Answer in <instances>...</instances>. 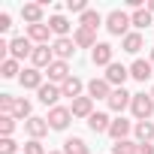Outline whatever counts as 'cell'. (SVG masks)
I'll return each instance as SVG.
<instances>
[{
  "instance_id": "6da1fadb",
  "label": "cell",
  "mask_w": 154,
  "mask_h": 154,
  "mask_svg": "<svg viewBox=\"0 0 154 154\" xmlns=\"http://www.w3.org/2000/svg\"><path fill=\"white\" fill-rule=\"evenodd\" d=\"M130 27H133V21H130V15L124 12V9H112L109 15H106V30L112 33V36H127L130 33Z\"/></svg>"
},
{
  "instance_id": "7a4b0ae2",
  "label": "cell",
  "mask_w": 154,
  "mask_h": 154,
  "mask_svg": "<svg viewBox=\"0 0 154 154\" xmlns=\"http://www.w3.org/2000/svg\"><path fill=\"white\" fill-rule=\"evenodd\" d=\"M130 112H133L136 121H151V115H154V97L145 94V91H142V94H133Z\"/></svg>"
},
{
  "instance_id": "3957f363",
  "label": "cell",
  "mask_w": 154,
  "mask_h": 154,
  "mask_svg": "<svg viewBox=\"0 0 154 154\" xmlns=\"http://www.w3.org/2000/svg\"><path fill=\"white\" fill-rule=\"evenodd\" d=\"M33 48H36V45H33L27 36H12V39H9V57H12V60H18V63H21L24 57H30V54H33Z\"/></svg>"
},
{
  "instance_id": "277c9868",
  "label": "cell",
  "mask_w": 154,
  "mask_h": 154,
  "mask_svg": "<svg viewBox=\"0 0 154 154\" xmlns=\"http://www.w3.org/2000/svg\"><path fill=\"white\" fill-rule=\"evenodd\" d=\"M45 121H48V127L51 130H66L69 127V121H72V112L66 109V106H54V109H48V115H45Z\"/></svg>"
},
{
  "instance_id": "5b68a950",
  "label": "cell",
  "mask_w": 154,
  "mask_h": 154,
  "mask_svg": "<svg viewBox=\"0 0 154 154\" xmlns=\"http://www.w3.org/2000/svg\"><path fill=\"white\" fill-rule=\"evenodd\" d=\"M75 39L72 36H54V42H51V51H54V60H69L72 54H75Z\"/></svg>"
},
{
  "instance_id": "8992f818",
  "label": "cell",
  "mask_w": 154,
  "mask_h": 154,
  "mask_svg": "<svg viewBox=\"0 0 154 154\" xmlns=\"http://www.w3.org/2000/svg\"><path fill=\"white\" fill-rule=\"evenodd\" d=\"M91 63H94V66H112V63H115V48H112L109 42H97V45L91 48Z\"/></svg>"
},
{
  "instance_id": "52a82bcc",
  "label": "cell",
  "mask_w": 154,
  "mask_h": 154,
  "mask_svg": "<svg viewBox=\"0 0 154 154\" xmlns=\"http://www.w3.org/2000/svg\"><path fill=\"white\" fill-rule=\"evenodd\" d=\"M103 79L112 85V88H124V82L130 79V66H124V63H112V66H106V72H103Z\"/></svg>"
},
{
  "instance_id": "ba28073f",
  "label": "cell",
  "mask_w": 154,
  "mask_h": 154,
  "mask_svg": "<svg viewBox=\"0 0 154 154\" xmlns=\"http://www.w3.org/2000/svg\"><path fill=\"white\" fill-rule=\"evenodd\" d=\"M130 103H133V94H130L127 88H115V91H112V97L106 100V106H109L115 115H121L124 109H130Z\"/></svg>"
},
{
  "instance_id": "9c48e42d",
  "label": "cell",
  "mask_w": 154,
  "mask_h": 154,
  "mask_svg": "<svg viewBox=\"0 0 154 154\" xmlns=\"http://www.w3.org/2000/svg\"><path fill=\"white\" fill-rule=\"evenodd\" d=\"M18 82H21L24 91H39V88L45 85V82H42V69H36V66H24L21 75H18Z\"/></svg>"
},
{
  "instance_id": "30bf717a",
  "label": "cell",
  "mask_w": 154,
  "mask_h": 154,
  "mask_svg": "<svg viewBox=\"0 0 154 154\" xmlns=\"http://www.w3.org/2000/svg\"><path fill=\"white\" fill-rule=\"evenodd\" d=\"M133 127H136V121H127L124 115H118V118H112V127H109V136H112L115 142H121V139H130Z\"/></svg>"
},
{
  "instance_id": "8fae6325",
  "label": "cell",
  "mask_w": 154,
  "mask_h": 154,
  "mask_svg": "<svg viewBox=\"0 0 154 154\" xmlns=\"http://www.w3.org/2000/svg\"><path fill=\"white\" fill-rule=\"evenodd\" d=\"M51 63H54V51H51V45H36L33 54H30V66H36V69H48Z\"/></svg>"
},
{
  "instance_id": "7c38bea8",
  "label": "cell",
  "mask_w": 154,
  "mask_h": 154,
  "mask_svg": "<svg viewBox=\"0 0 154 154\" xmlns=\"http://www.w3.org/2000/svg\"><path fill=\"white\" fill-rule=\"evenodd\" d=\"M48 130H51V127H48V121H45V118H39V115H33V118H27V121H24V133H27L30 139H39V142H42V136H48Z\"/></svg>"
},
{
  "instance_id": "4fadbf2b",
  "label": "cell",
  "mask_w": 154,
  "mask_h": 154,
  "mask_svg": "<svg viewBox=\"0 0 154 154\" xmlns=\"http://www.w3.org/2000/svg\"><path fill=\"white\" fill-rule=\"evenodd\" d=\"M24 36H27L33 45H48V39H51V27H48V21H42V24H30Z\"/></svg>"
},
{
  "instance_id": "5bb4252c",
  "label": "cell",
  "mask_w": 154,
  "mask_h": 154,
  "mask_svg": "<svg viewBox=\"0 0 154 154\" xmlns=\"http://www.w3.org/2000/svg\"><path fill=\"white\" fill-rule=\"evenodd\" d=\"M112 91H115V88H112L106 79H91V82H88V97H91V100H109Z\"/></svg>"
},
{
  "instance_id": "9a60e30c",
  "label": "cell",
  "mask_w": 154,
  "mask_h": 154,
  "mask_svg": "<svg viewBox=\"0 0 154 154\" xmlns=\"http://www.w3.org/2000/svg\"><path fill=\"white\" fill-rule=\"evenodd\" d=\"M36 97H39V103H42V106L54 109V106H57V100H60L63 94H60V85H51V82H48V85H42V88L36 91Z\"/></svg>"
},
{
  "instance_id": "2e32d148",
  "label": "cell",
  "mask_w": 154,
  "mask_h": 154,
  "mask_svg": "<svg viewBox=\"0 0 154 154\" xmlns=\"http://www.w3.org/2000/svg\"><path fill=\"white\" fill-rule=\"evenodd\" d=\"M45 72H48V82H51V85H63V82L69 79V75H72V72H69V63H66V60H54V63H51V66H48Z\"/></svg>"
},
{
  "instance_id": "e0dca14e",
  "label": "cell",
  "mask_w": 154,
  "mask_h": 154,
  "mask_svg": "<svg viewBox=\"0 0 154 154\" xmlns=\"http://www.w3.org/2000/svg\"><path fill=\"white\" fill-rule=\"evenodd\" d=\"M151 72H154L151 60H142V57H136V60L130 63V79H136V82H142V85L151 79Z\"/></svg>"
},
{
  "instance_id": "ac0fdd59",
  "label": "cell",
  "mask_w": 154,
  "mask_h": 154,
  "mask_svg": "<svg viewBox=\"0 0 154 154\" xmlns=\"http://www.w3.org/2000/svg\"><path fill=\"white\" fill-rule=\"evenodd\" d=\"M85 88H88V85L79 79V75H69V79L60 85V94H63V97H69V100H79V97H85V94H82Z\"/></svg>"
},
{
  "instance_id": "d6986e66",
  "label": "cell",
  "mask_w": 154,
  "mask_h": 154,
  "mask_svg": "<svg viewBox=\"0 0 154 154\" xmlns=\"http://www.w3.org/2000/svg\"><path fill=\"white\" fill-rule=\"evenodd\" d=\"M69 112H72V118H91L94 115V100L85 94V97H79V100H72V106H69Z\"/></svg>"
},
{
  "instance_id": "ffe728a7",
  "label": "cell",
  "mask_w": 154,
  "mask_h": 154,
  "mask_svg": "<svg viewBox=\"0 0 154 154\" xmlns=\"http://www.w3.org/2000/svg\"><path fill=\"white\" fill-rule=\"evenodd\" d=\"M121 48H124L127 54H139V51L145 48V36H142L139 30H130V33L121 39Z\"/></svg>"
},
{
  "instance_id": "44dd1931",
  "label": "cell",
  "mask_w": 154,
  "mask_h": 154,
  "mask_svg": "<svg viewBox=\"0 0 154 154\" xmlns=\"http://www.w3.org/2000/svg\"><path fill=\"white\" fill-rule=\"evenodd\" d=\"M42 6L45 3H24L21 6V18L27 21V27L30 24H42Z\"/></svg>"
},
{
  "instance_id": "7402d4cb",
  "label": "cell",
  "mask_w": 154,
  "mask_h": 154,
  "mask_svg": "<svg viewBox=\"0 0 154 154\" xmlns=\"http://www.w3.org/2000/svg\"><path fill=\"white\" fill-rule=\"evenodd\" d=\"M72 39H75L79 48H94V45H97V33L88 30V27H75V30H72Z\"/></svg>"
},
{
  "instance_id": "603a6c76",
  "label": "cell",
  "mask_w": 154,
  "mask_h": 154,
  "mask_svg": "<svg viewBox=\"0 0 154 154\" xmlns=\"http://www.w3.org/2000/svg\"><path fill=\"white\" fill-rule=\"evenodd\" d=\"M88 127H91V133H109L112 118H109L106 112H94V115L88 118Z\"/></svg>"
},
{
  "instance_id": "cb8c5ba5",
  "label": "cell",
  "mask_w": 154,
  "mask_h": 154,
  "mask_svg": "<svg viewBox=\"0 0 154 154\" xmlns=\"http://www.w3.org/2000/svg\"><path fill=\"white\" fill-rule=\"evenodd\" d=\"M60 151H63V154H91V148H88V142H85L82 136H69Z\"/></svg>"
},
{
  "instance_id": "d4e9b609",
  "label": "cell",
  "mask_w": 154,
  "mask_h": 154,
  "mask_svg": "<svg viewBox=\"0 0 154 154\" xmlns=\"http://www.w3.org/2000/svg\"><path fill=\"white\" fill-rule=\"evenodd\" d=\"M100 24H106V18H103L97 9H88L85 15H79V27H88V30H94V33H97V27H100Z\"/></svg>"
},
{
  "instance_id": "484cf974",
  "label": "cell",
  "mask_w": 154,
  "mask_h": 154,
  "mask_svg": "<svg viewBox=\"0 0 154 154\" xmlns=\"http://www.w3.org/2000/svg\"><path fill=\"white\" fill-rule=\"evenodd\" d=\"M133 136L136 142H154V121H136Z\"/></svg>"
},
{
  "instance_id": "4316f807",
  "label": "cell",
  "mask_w": 154,
  "mask_h": 154,
  "mask_svg": "<svg viewBox=\"0 0 154 154\" xmlns=\"http://www.w3.org/2000/svg\"><path fill=\"white\" fill-rule=\"evenodd\" d=\"M130 21H133V30H139V33H142V30H148V24L154 21V15H151V12H148V6H145V9H136V12L130 15Z\"/></svg>"
},
{
  "instance_id": "83f0119b",
  "label": "cell",
  "mask_w": 154,
  "mask_h": 154,
  "mask_svg": "<svg viewBox=\"0 0 154 154\" xmlns=\"http://www.w3.org/2000/svg\"><path fill=\"white\" fill-rule=\"evenodd\" d=\"M48 27H51L54 36H69V21H66V15H60V12H54V15L48 18Z\"/></svg>"
},
{
  "instance_id": "f1b7e54d",
  "label": "cell",
  "mask_w": 154,
  "mask_h": 154,
  "mask_svg": "<svg viewBox=\"0 0 154 154\" xmlns=\"http://www.w3.org/2000/svg\"><path fill=\"white\" fill-rule=\"evenodd\" d=\"M12 118H15V121H18V118H24V121H27V118H33V106H30V100H27V97H18V100H15Z\"/></svg>"
},
{
  "instance_id": "f546056e",
  "label": "cell",
  "mask_w": 154,
  "mask_h": 154,
  "mask_svg": "<svg viewBox=\"0 0 154 154\" xmlns=\"http://www.w3.org/2000/svg\"><path fill=\"white\" fill-rule=\"evenodd\" d=\"M0 75H3V79H18V75H21V66H18V60H3V63H0Z\"/></svg>"
},
{
  "instance_id": "4dcf8cb0",
  "label": "cell",
  "mask_w": 154,
  "mask_h": 154,
  "mask_svg": "<svg viewBox=\"0 0 154 154\" xmlns=\"http://www.w3.org/2000/svg\"><path fill=\"white\" fill-rule=\"evenodd\" d=\"M136 148H139L136 139H121V142L112 145V154H136Z\"/></svg>"
},
{
  "instance_id": "1f68e13d",
  "label": "cell",
  "mask_w": 154,
  "mask_h": 154,
  "mask_svg": "<svg viewBox=\"0 0 154 154\" xmlns=\"http://www.w3.org/2000/svg\"><path fill=\"white\" fill-rule=\"evenodd\" d=\"M15 133V118L12 115H0V139H6Z\"/></svg>"
},
{
  "instance_id": "d6a6232c",
  "label": "cell",
  "mask_w": 154,
  "mask_h": 154,
  "mask_svg": "<svg viewBox=\"0 0 154 154\" xmlns=\"http://www.w3.org/2000/svg\"><path fill=\"white\" fill-rule=\"evenodd\" d=\"M15 100H18V97H12V94H0V115H12Z\"/></svg>"
},
{
  "instance_id": "836d02e7",
  "label": "cell",
  "mask_w": 154,
  "mask_h": 154,
  "mask_svg": "<svg viewBox=\"0 0 154 154\" xmlns=\"http://www.w3.org/2000/svg\"><path fill=\"white\" fill-rule=\"evenodd\" d=\"M21 154H48V151L42 148V142H39V139H27V142H24V151H21Z\"/></svg>"
},
{
  "instance_id": "e575fe53",
  "label": "cell",
  "mask_w": 154,
  "mask_h": 154,
  "mask_svg": "<svg viewBox=\"0 0 154 154\" xmlns=\"http://www.w3.org/2000/svg\"><path fill=\"white\" fill-rule=\"evenodd\" d=\"M0 154H18V142H15L12 136L0 139Z\"/></svg>"
},
{
  "instance_id": "d590c367",
  "label": "cell",
  "mask_w": 154,
  "mask_h": 154,
  "mask_svg": "<svg viewBox=\"0 0 154 154\" xmlns=\"http://www.w3.org/2000/svg\"><path fill=\"white\" fill-rule=\"evenodd\" d=\"M66 9H69V12L85 15V12H88V3H85V0H66Z\"/></svg>"
},
{
  "instance_id": "8d00e7d4",
  "label": "cell",
  "mask_w": 154,
  "mask_h": 154,
  "mask_svg": "<svg viewBox=\"0 0 154 154\" xmlns=\"http://www.w3.org/2000/svg\"><path fill=\"white\" fill-rule=\"evenodd\" d=\"M12 27V15L9 12H0V30H9Z\"/></svg>"
},
{
  "instance_id": "74e56055",
  "label": "cell",
  "mask_w": 154,
  "mask_h": 154,
  "mask_svg": "<svg viewBox=\"0 0 154 154\" xmlns=\"http://www.w3.org/2000/svg\"><path fill=\"white\" fill-rule=\"evenodd\" d=\"M136 154H154V145H151V142H139Z\"/></svg>"
},
{
  "instance_id": "f35d334b",
  "label": "cell",
  "mask_w": 154,
  "mask_h": 154,
  "mask_svg": "<svg viewBox=\"0 0 154 154\" xmlns=\"http://www.w3.org/2000/svg\"><path fill=\"white\" fill-rule=\"evenodd\" d=\"M148 12H151V15H154V0H148Z\"/></svg>"
},
{
  "instance_id": "ab89813d",
  "label": "cell",
  "mask_w": 154,
  "mask_h": 154,
  "mask_svg": "<svg viewBox=\"0 0 154 154\" xmlns=\"http://www.w3.org/2000/svg\"><path fill=\"white\" fill-rule=\"evenodd\" d=\"M148 60H151V66H154V48H151V57H148Z\"/></svg>"
},
{
  "instance_id": "60d3db41",
  "label": "cell",
  "mask_w": 154,
  "mask_h": 154,
  "mask_svg": "<svg viewBox=\"0 0 154 154\" xmlns=\"http://www.w3.org/2000/svg\"><path fill=\"white\" fill-rule=\"evenodd\" d=\"M48 154H63V151H48Z\"/></svg>"
},
{
  "instance_id": "b9f144b4",
  "label": "cell",
  "mask_w": 154,
  "mask_h": 154,
  "mask_svg": "<svg viewBox=\"0 0 154 154\" xmlns=\"http://www.w3.org/2000/svg\"><path fill=\"white\" fill-rule=\"evenodd\" d=\"M148 94H151V97H154V85H151V91H148Z\"/></svg>"
}]
</instances>
